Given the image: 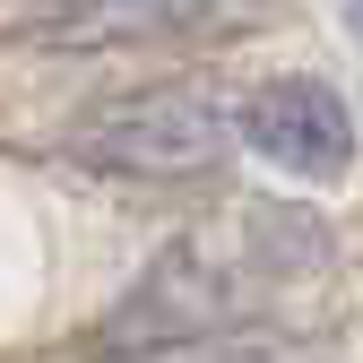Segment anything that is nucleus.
I'll use <instances>...</instances> for the list:
<instances>
[{"mask_svg":"<svg viewBox=\"0 0 363 363\" xmlns=\"http://www.w3.org/2000/svg\"><path fill=\"white\" fill-rule=\"evenodd\" d=\"M234 147V86L216 78H173V86H139L113 96L69 130V156L96 173H130V182H199Z\"/></svg>","mask_w":363,"mask_h":363,"instance_id":"nucleus-2","label":"nucleus"},{"mask_svg":"<svg viewBox=\"0 0 363 363\" xmlns=\"http://www.w3.org/2000/svg\"><path fill=\"white\" fill-rule=\"evenodd\" d=\"M234 147H251L259 164H277L294 182H337L354 164V113L329 78H251L234 86Z\"/></svg>","mask_w":363,"mask_h":363,"instance_id":"nucleus-3","label":"nucleus"},{"mask_svg":"<svg viewBox=\"0 0 363 363\" xmlns=\"http://www.w3.org/2000/svg\"><path fill=\"white\" fill-rule=\"evenodd\" d=\"M259 0H61L52 18H35L43 43L96 52V43H191V35H234L251 26Z\"/></svg>","mask_w":363,"mask_h":363,"instance_id":"nucleus-4","label":"nucleus"},{"mask_svg":"<svg viewBox=\"0 0 363 363\" xmlns=\"http://www.w3.org/2000/svg\"><path fill=\"white\" fill-rule=\"evenodd\" d=\"M329 259V225L303 216V208H225L191 234H173L130 294L96 320V354H139V346H173V337H208V329H234L259 320L286 286H303L311 268Z\"/></svg>","mask_w":363,"mask_h":363,"instance_id":"nucleus-1","label":"nucleus"},{"mask_svg":"<svg viewBox=\"0 0 363 363\" xmlns=\"http://www.w3.org/2000/svg\"><path fill=\"white\" fill-rule=\"evenodd\" d=\"M96 363H320L303 337L268 329V320H234L208 337H173V346H139V354H96Z\"/></svg>","mask_w":363,"mask_h":363,"instance_id":"nucleus-5","label":"nucleus"}]
</instances>
